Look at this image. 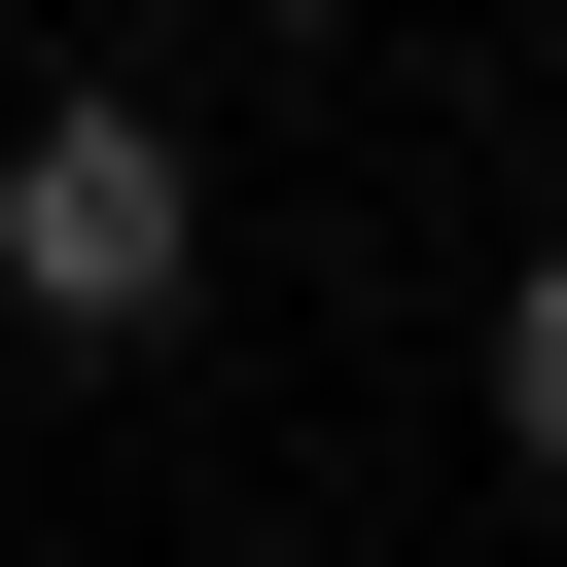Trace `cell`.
Masks as SVG:
<instances>
[{
	"instance_id": "obj_1",
	"label": "cell",
	"mask_w": 567,
	"mask_h": 567,
	"mask_svg": "<svg viewBox=\"0 0 567 567\" xmlns=\"http://www.w3.org/2000/svg\"><path fill=\"white\" fill-rule=\"evenodd\" d=\"M0 319H35V354H177V319H213V142H177V71H35V106H0Z\"/></svg>"
},
{
	"instance_id": "obj_2",
	"label": "cell",
	"mask_w": 567,
	"mask_h": 567,
	"mask_svg": "<svg viewBox=\"0 0 567 567\" xmlns=\"http://www.w3.org/2000/svg\"><path fill=\"white\" fill-rule=\"evenodd\" d=\"M461 425H496V461H532V496H567V213H532V248H496V319H461Z\"/></svg>"
},
{
	"instance_id": "obj_3",
	"label": "cell",
	"mask_w": 567,
	"mask_h": 567,
	"mask_svg": "<svg viewBox=\"0 0 567 567\" xmlns=\"http://www.w3.org/2000/svg\"><path fill=\"white\" fill-rule=\"evenodd\" d=\"M213 35H354V0H213Z\"/></svg>"
}]
</instances>
